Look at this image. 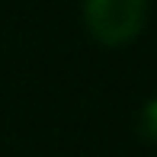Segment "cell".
I'll list each match as a JSON object with an SVG mask.
<instances>
[{
	"mask_svg": "<svg viewBox=\"0 0 157 157\" xmlns=\"http://www.w3.org/2000/svg\"><path fill=\"white\" fill-rule=\"evenodd\" d=\"M90 35L106 48L128 45L147 23V0H83Z\"/></svg>",
	"mask_w": 157,
	"mask_h": 157,
	"instance_id": "1",
	"label": "cell"
},
{
	"mask_svg": "<svg viewBox=\"0 0 157 157\" xmlns=\"http://www.w3.org/2000/svg\"><path fill=\"white\" fill-rule=\"evenodd\" d=\"M138 135L157 144V96H151L144 103V109H141V116H138Z\"/></svg>",
	"mask_w": 157,
	"mask_h": 157,
	"instance_id": "2",
	"label": "cell"
}]
</instances>
